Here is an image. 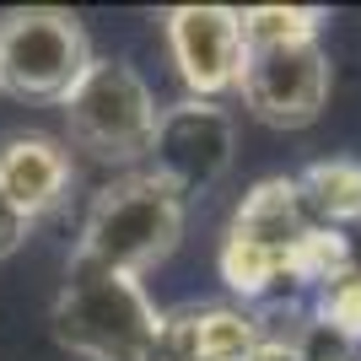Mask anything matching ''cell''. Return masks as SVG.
<instances>
[{
  "instance_id": "9c48e42d",
  "label": "cell",
  "mask_w": 361,
  "mask_h": 361,
  "mask_svg": "<svg viewBox=\"0 0 361 361\" xmlns=\"http://www.w3.org/2000/svg\"><path fill=\"white\" fill-rule=\"evenodd\" d=\"M259 324L243 307H183L162 318V361H254Z\"/></svg>"
},
{
  "instance_id": "30bf717a",
  "label": "cell",
  "mask_w": 361,
  "mask_h": 361,
  "mask_svg": "<svg viewBox=\"0 0 361 361\" xmlns=\"http://www.w3.org/2000/svg\"><path fill=\"white\" fill-rule=\"evenodd\" d=\"M65 189H71V157L49 135H11L0 146V195L27 221L54 211L65 200Z\"/></svg>"
},
{
  "instance_id": "277c9868",
  "label": "cell",
  "mask_w": 361,
  "mask_h": 361,
  "mask_svg": "<svg viewBox=\"0 0 361 361\" xmlns=\"http://www.w3.org/2000/svg\"><path fill=\"white\" fill-rule=\"evenodd\" d=\"M60 108H65V130H71L75 146L92 151L97 162H119V167L146 162L157 119H162L146 75L124 60H97V54L81 71V81L65 92Z\"/></svg>"
},
{
  "instance_id": "9a60e30c",
  "label": "cell",
  "mask_w": 361,
  "mask_h": 361,
  "mask_svg": "<svg viewBox=\"0 0 361 361\" xmlns=\"http://www.w3.org/2000/svg\"><path fill=\"white\" fill-rule=\"evenodd\" d=\"M350 238H356V243H361V221H356V226H350Z\"/></svg>"
},
{
  "instance_id": "5bb4252c",
  "label": "cell",
  "mask_w": 361,
  "mask_h": 361,
  "mask_svg": "<svg viewBox=\"0 0 361 361\" xmlns=\"http://www.w3.org/2000/svg\"><path fill=\"white\" fill-rule=\"evenodd\" d=\"M27 216H22V211H16V205H11V200H6V195H0V259H6V254H16V243H22V238H27Z\"/></svg>"
},
{
  "instance_id": "3957f363",
  "label": "cell",
  "mask_w": 361,
  "mask_h": 361,
  "mask_svg": "<svg viewBox=\"0 0 361 361\" xmlns=\"http://www.w3.org/2000/svg\"><path fill=\"white\" fill-rule=\"evenodd\" d=\"M313 216L297 195V178H264L254 183L243 205L232 211V226L221 238V281L243 302L286 297V270L302 238L313 232Z\"/></svg>"
},
{
  "instance_id": "7c38bea8",
  "label": "cell",
  "mask_w": 361,
  "mask_h": 361,
  "mask_svg": "<svg viewBox=\"0 0 361 361\" xmlns=\"http://www.w3.org/2000/svg\"><path fill=\"white\" fill-rule=\"evenodd\" d=\"M307 318L324 324V329H334L340 340H350V345L361 350V264H350L340 281L313 291V297H307Z\"/></svg>"
},
{
  "instance_id": "5b68a950",
  "label": "cell",
  "mask_w": 361,
  "mask_h": 361,
  "mask_svg": "<svg viewBox=\"0 0 361 361\" xmlns=\"http://www.w3.org/2000/svg\"><path fill=\"white\" fill-rule=\"evenodd\" d=\"M92 65L87 32L71 11H11L0 22V92L32 103H65Z\"/></svg>"
},
{
  "instance_id": "8fae6325",
  "label": "cell",
  "mask_w": 361,
  "mask_h": 361,
  "mask_svg": "<svg viewBox=\"0 0 361 361\" xmlns=\"http://www.w3.org/2000/svg\"><path fill=\"white\" fill-rule=\"evenodd\" d=\"M297 195L307 205L318 226H350L361 221V162L350 157H329V162H313L307 173H297Z\"/></svg>"
},
{
  "instance_id": "8992f818",
  "label": "cell",
  "mask_w": 361,
  "mask_h": 361,
  "mask_svg": "<svg viewBox=\"0 0 361 361\" xmlns=\"http://www.w3.org/2000/svg\"><path fill=\"white\" fill-rule=\"evenodd\" d=\"M238 97L254 119L275 130H302L329 103V49L324 38H286V44H243Z\"/></svg>"
},
{
  "instance_id": "6da1fadb",
  "label": "cell",
  "mask_w": 361,
  "mask_h": 361,
  "mask_svg": "<svg viewBox=\"0 0 361 361\" xmlns=\"http://www.w3.org/2000/svg\"><path fill=\"white\" fill-rule=\"evenodd\" d=\"M54 340L87 361H162V313L135 275L75 254L54 297Z\"/></svg>"
},
{
  "instance_id": "52a82bcc",
  "label": "cell",
  "mask_w": 361,
  "mask_h": 361,
  "mask_svg": "<svg viewBox=\"0 0 361 361\" xmlns=\"http://www.w3.org/2000/svg\"><path fill=\"white\" fill-rule=\"evenodd\" d=\"M232 146H238L232 114H226L221 103L183 97V103L162 108L140 173H151V178L162 183V189H173L178 200H195L232 167Z\"/></svg>"
},
{
  "instance_id": "ba28073f",
  "label": "cell",
  "mask_w": 361,
  "mask_h": 361,
  "mask_svg": "<svg viewBox=\"0 0 361 361\" xmlns=\"http://www.w3.org/2000/svg\"><path fill=\"white\" fill-rule=\"evenodd\" d=\"M167 49L178 65L189 97L221 103L226 92H238L243 71V16L226 6H178L167 16Z\"/></svg>"
},
{
  "instance_id": "7a4b0ae2",
  "label": "cell",
  "mask_w": 361,
  "mask_h": 361,
  "mask_svg": "<svg viewBox=\"0 0 361 361\" xmlns=\"http://www.w3.org/2000/svg\"><path fill=\"white\" fill-rule=\"evenodd\" d=\"M183 238V200L151 178V173H124L92 200L81 221V248L75 254L119 275H146L162 264Z\"/></svg>"
},
{
  "instance_id": "4fadbf2b",
  "label": "cell",
  "mask_w": 361,
  "mask_h": 361,
  "mask_svg": "<svg viewBox=\"0 0 361 361\" xmlns=\"http://www.w3.org/2000/svg\"><path fill=\"white\" fill-rule=\"evenodd\" d=\"M243 16V44H286V38H318L324 16L307 6H254Z\"/></svg>"
}]
</instances>
